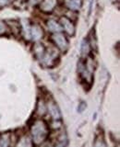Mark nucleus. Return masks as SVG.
<instances>
[{
  "label": "nucleus",
  "mask_w": 120,
  "mask_h": 147,
  "mask_svg": "<svg viewBox=\"0 0 120 147\" xmlns=\"http://www.w3.org/2000/svg\"><path fill=\"white\" fill-rule=\"evenodd\" d=\"M81 4V0H66V5L71 9L80 8Z\"/></svg>",
  "instance_id": "2"
},
{
  "label": "nucleus",
  "mask_w": 120,
  "mask_h": 147,
  "mask_svg": "<svg viewBox=\"0 0 120 147\" xmlns=\"http://www.w3.org/2000/svg\"><path fill=\"white\" fill-rule=\"evenodd\" d=\"M57 0H44L41 4V9L44 12H50L55 8Z\"/></svg>",
  "instance_id": "1"
},
{
  "label": "nucleus",
  "mask_w": 120,
  "mask_h": 147,
  "mask_svg": "<svg viewBox=\"0 0 120 147\" xmlns=\"http://www.w3.org/2000/svg\"><path fill=\"white\" fill-rule=\"evenodd\" d=\"M62 24H63V26L65 28V30H66L68 33L71 34L73 32V30H74V28H73V25L71 24V22L69 21L68 18H62Z\"/></svg>",
  "instance_id": "3"
}]
</instances>
